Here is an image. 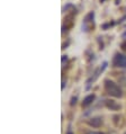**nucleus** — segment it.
Listing matches in <instances>:
<instances>
[{"instance_id":"obj_12","label":"nucleus","mask_w":126,"mask_h":134,"mask_svg":"<svg viewBox=\"0 0 126 134\" xmlns=\"http://www.w3.org/2000/svg\"><path fill=\"white\" fill-rule=\"evenodd\" d=\"M68 60V56L66 55H62V64H64V62Z\"/></svg>"},{"instance_id":"obj_17","label":"nucleus","mask_w":126,"mask_h":134,"mask_svg":"<svg viewBox=\"0 0 126 134\" xmlns=\"http://www.w3.org/2000/svg\"><path fill=\"white\" fill-rule=\"evenodd\" d=\"M119 2H121V0H115V3H116V5H118Z\"/></svg>"},{"instance_id":"obj_9","label":"nucleus","mask_w":126,"mask_h":134,"mask_svg":"<svg viewBox=\"0 0 126 134\" xmlns=\"http://www.w3.org/2000/svg\"><path fill=\"white\" fill-rule=\"evenodd\" d=\"M119 83H123L124 86H126V77H122L119 79Z\"/></svg>"},{"instance_id":"obj_11","label":"nucleus","mask_w":126,"mask_h":134,"mask_svg":"<svg viewBox=\"0 0 126 134\" xmlns=\"http://www.w3.org/2000/svg\"><path fill=\"white\" fill-rule=\"evenodd\" d=\"M125 19H126V15H124L123 17H122L121 19L118 20V24H122V23H124V22H125Z\"/></svg>"},{"instance_id":"obj_18","label":"nucleus","mask_w":126,"mask_h":134,"mask_svg":"<svg viewBox=\"0 0 126 134\" xmlns=\"http://www.w3.org/2000/svg\"><path fill=\"white\" fill-rule=\"evenodd\" d=\"M90 134H101V133H97V132H94V133H90Z\"/></svg>"},{"instance_id":"obj_7","label":"nucleus","mask_w":126,"mask_h":134,"mask_svg":"<svg viewBox=\"0 0 126 134\" xmlns=\"http://www.w3.org/2000/svg\"><path fill=\"white\" fill-rule=\"evenodd\" d=\"M115 25V22H108V23H105V24L101 25V29H104V31H107V29L109 28V27H112Z\"/></svg>"},{"instance_id":"obj_3","label":"nucleus","mask_w":126,"mask_h":134,"mask_svg":"<svg viewBox=\"0 0 126 134\" xmlns=\"http://www.w3.org/2000/svg\"><path fill=\"white\" fill-rule=\"evenodd\" d=\"M113 67L126 68V55L122 53H116L113 58Z\"/></svg>"},{"instance_id":"obj_5","label":"nucleus","mask_w":126,"mask_h":134,"mask_svg":"<svg viewBox=\"0 0 126 134\" xmlns=\"http://www.w3.org/2000/svg\"><path fill=\"white\" fill-rule=\"evenodd\" d=\"M94 100V95L92 94V95H89V96H87V97L83 99V101H82V106H88V105H90L92 101Z\"/></svg>"},{"instance_id":"obj_19","label":"nucleus","mask_w":126,"mask_h":134,"mask_svg":"<svg viewBox=\"0 0 126 134\" xmlns=\"http://www.w3.org/2000/svg\"><path fill=\"white\" fill-rule=\"evenodd\" d=\"M99 1H100V2H104V1H105V0H99Z\"/></svg>"},{"instance_id":"obj_14","label":"nucleus","mask_w":126,"mask_h":134,"mask_svg":"<svg viewBox=\"0 0 126 134\" xmlns=\"http://www.w3.org/2000/svg\"><path fill=\"white\" fill-rule=\"evenodd\" d=\"M69 43H70V42H66V43H64V44H63V45H62V50H64V49H66V46H68V45H69Z\"/></svg>"},{"instance_id":"obj_16","label":"nucleus","mask_w":126,"mask_h":134,"mask_svg":"<svg viewBox=\"0 0 126 134\" xmlns=\"http://www.w3.org/2000/svg\"><path fill=\"white\" fill-rule=\"evenodd\" d=\"M64 86H65V81L63 80V81H62V90L64 89Z\"/></svg>"},{"instance_id":"obj_8","label":"nucleus","mask_w":126,"mask_h":134,"mask_svg":"<svg viewBox=\"0 0 126 134\" xmlns=\"http://www.w3.org/2000/svg\"><path fill=\"white\" fill-rule=\"evenodd\" d=\"M70 8H74V6L72 5V3H68L66 6H64V7L62 8V12H65V11H68Z\"/></svg>"},{"instance_id":"obj_6","label":"nucleus","mask_w":126,"mask_h":134,"mask_svg":"<svg viewBox=\"0 0 126 134\" xmlns=\"http://www.w3.org/2000/svg\"><path fill=\"white\" fill-rule=\"evenodd\" d=\"M106 105H107V107L110 108V109H118V108H121V106H119L118 104H116L114 100H107Z\"/></svg>"},{"instance_id":"obj_2","label":"nucleus","mask_w":126,"mask_h":134,"mask_svg":"<svg viewBox=\"0 0 126 134\" xmlns=\"http://www.w3.org/2000/svg\"><path fill=\"white\" fill-rule=\"evenodd\" d=\"M94 11H90L89 14L86 15V17H85L83 23H82V31L83 32H89L90 29L94 28Z\"/></svg>"},{"instance_id":"obj_4","label":"nucleus","mask_w":126,"mask_h":134,"mask_svg":"<svg viewBox=\"0 0 126 134\" xmlns=\"http://www.w3.org/2000/svg\"><path fill=\"white\" fill-rule=\"evenodd\" d=\"M89 124L92 125V126H94V127H99L100 124H101V118H100V117L91 118V121H89Z\"/></svg>"},{"instance_id":"obj_15","label":"nucleus","mask_w":126,"mask_h":134,"mask_svg":"<svg viewBox=\"0 0 126 134\" xmlns=\"http://www.w3.org/2000/svg\"><path fill=\"white\" fill-rule=\"evenodd\" d=\"M122 38H126V31L123 33V34H122Z\"/></svg>"},{"instance_id":"obj_10","label":"nucleus","mask_w":126,"mask_h":134,"mask_svg":"<svg viewBox=\"0 0 126 134\" xmlns=\"http://www.w3.org/2000/svg\"><path fill=\"white\" fill-rule=\"evenodd\" d=\"M121 49L123 50V51H126V39L121 44Z\"/></svg>"},{"instance_id":"obj_13","label":"nucleus","mask_w":126,"mask_h":134,"mask_svg":"<svg viewBox=\"0 0 126 134\" xmlns=\"http://www.w3.org/2000/svg\"><path fill=\"white\" fill-rule=\"evenodd\" d=\"M75 102H77V97H73L72 98V99H71V105H74V104H75Z\"/></svg>"},{"instance_id":"obj_1","label":"nucleus","mask_w":126,"mask_h":134,"mask_svg":"<svg viewBox=\"0 0 126 134\" xmlns=\"http://www.w3.org/2000/svg\"><path fill=\"white\" fill-rule=\"evenodd\" d=\"M105 90L107 91V94H109L110 96H114V97H122L123 96L122 89L112 80H105Z\"/></svg>"}]
</instances>
